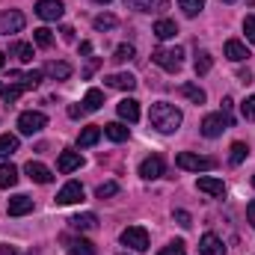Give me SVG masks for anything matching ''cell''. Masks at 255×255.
Returning a JSON list of instances; mask_svg holds the SVG:
<instances>
[{"label": "cell", "mask_w": 255, "mask_h": 255, "mask_svg": "<svg viewBox=\"0 0 255 255\" xmlns=\"http://www.w3.org/2000/svg\"><path fill=\"white\" fill-rule=\"evenodd\" d=\"M148 122H151V125L157 128L160 133H172V130H178V128H181V122H184V116H181V110H178L175 104L157 101V104H151Z\"/></svg>", "instance_id": "obj_1"}, {"label": "cell", "mask_w": 255, "mask_h": 255, "mask_svg": "<svg viewBox=\"0 0 255 255\" xmlns=\"http://www.w3.org/2000/svg\"><path fill=\"white\" fill-rule=\"evenodd\" d=\"M226 128H232V116L229 113H208L205 119H202V125H199V130H202V136H208V139H217Z\"/></svg>", "instance_id": "obj_2"}, {"label": "cell", "mask_w": 255, "mask_h": 255, "mask_svg": "<svg viewBox=\"0 0 255 255\" xmlns=\"http://www.w3.org/2000/svg\"><path fill=\"white\" fill-rule=\"evenodd\" d=\"M151 60H154V65H160L163 71H178L181 63H184V51L181 48H157L151 54Z\"/></svg>", "instance_id": "obj_3"}, {"label": "cell", "mask_w": 255, "mask_h": 255, "mask_svg": "<svg viewBox=\"0 0 255 255\" xmlns=\"http://www.w3.org/2000/svg\"><path fill=\"white\" fill-rule=\"evenodd\" d=\"M175 163H178L181 169H187V172H208V169L217 166L214 157H202V154H193V151H181V154L175 157Z\"/></svg>", "instance_id": "obj_4"}, {"label": "cell", "mask_w": 255, "mask_h": 255, "mask_svg": "<svg viewBox=\"0 0 255 255\" xmlns=\"http://www.w3.org/2000/svg\"><path fill=\"white\" fill-rule=\"evenodd\" d=\"M122 244L128 250H133V253H145L148 250V232L142 226H128L122 232Z\"/></svg>", "instance_id": "obj_5"}, {"label": "cell", "mask_w": 255, "mask_h": 255, "mask_svg": "<svg viewBox=\"0 0 255 255\" xmlns=\"http://www.w3.org/2000/svg\"><path fill=\"white\" fill-rule=\"evenodd\" d=\"M45 125H48V116H45V113H39V110H27V113H21V116H18V130H21V133H27V136L39 133Z\"/></svg>", "instance_id": "obj_6"}, {"label": "cell", "mask_w": 255, "mask_h": 255, "mask_svg": "<svg viewBox=\"0 0 255 255\" xmlns=\"http://www.w3.org/2000/svg\"><path fill=\"white\" fill-rule=\"evenodd\" d=\"M24 24H27V18H24L18 9H6V12L0 15V33H3V36L24 30Z\"/></svg>", "instance_id": "obj_7"}, {"label": "cell", "mask_w": 255, "mask_h": 255, "mask_svg": "<svg viewBox=\"0 0 255 255\" xmlns=\"http://www.w3.org/2000/svg\"><path fill=\"white\" fill-rule=\"evenodd\" d=\"M65 12L63 0H39L36 3V15L42 18V21H60Z\"/></svg>", "instance_id": "obj_8"}, {"label": "cell", "mask_w": 255, "mask_h": 255, "mask_svg": "<svg viewBox=\"0 0 255 255\" xmlns=\"http://www.w3.org/2000/svg\"><path fill=\"white\" fill-rule=\"evenodd\" d=\"M160 175H163V157H160V154H151V157H145V160L139 163V178L154 181V178H160Z\"/></svg>", "instance_id": "obj_9"}, {"label": "cell", "mask_w": 255, "mask_h": 255, "mask_svg": "<svg viewBox=\"0 0 255 255\" xmlns=\"http://www.w3.org/2000/svg\"><path fill=\"white\" fill-rule=\"evenodd\" d=\"M128 9H136V12H151V15H163L169 9V0H125Z\"/></svg>", "instance_id": "obj_10"}, {"label": "cell", "mask_w": 255, "mask_h": 255, "mask_svg": "<svg viewBox=\"0 0 255 255\" xmlns=\"http://www.w3.org/2000/svg\"><path fill=\"white\" fill-rule=\"evenodd\" d=\"M24 172H27L30 181H36V184H51V181H54V172H51L45 163H39V160H30V163L24 166Z\"/></svg>", "instance_id": "obj_11"}, {"label": "cell", "mask_w": 255, "mask_h": 255, "mask_svg": "<svg viewBox=\"0 0 255 255\" xmlns=\"http://www.w3.org/2000/svg\"><path fill=\"white\" fill-rule=\"evenodd\" d=\"M6 211H9V217H24V214H30V211H33V199H30V196H24V193H18V196H12V199H9Z\"/></svg>", "instance_id": "obj_12"}, {"label": "cell", "mask_w": 255, "mask_h": 255, "mask_svg": "<svg viewBox=\"0 0 255 255\" xmlns=\"http://www.w3.org/2000/svg\"><path fill=\"white\" fill-rule=\"evenodd\" d=\"M80 199H83V187L77 181H68L63 190L57 193V205H77Z\"/></svg>", "instance_id": "obj_13"}, {"label": "cell", "mask_w": 255, "mask_h": 255, "mask_svg": "<svg viewBox=\"0 0 255 255\" xmlns=\"http://www.w3.org/2000/svg\"><path fill=\"white\" fill-rule=\"evenodd\" d=\"M83 166V157H80V151H63L60 154V160H57V169L63 172V175H68V172H74V169H80Z\"/></svg>", "instance_id": "obj_14"}, {"label": "cell", "mask_w": 255, "mask_h": 255, "mask_svg": "<svg viewBox=\"0 0 255 255\" xmlns=\"http://www.w3.org/2000/svg\"><path fill=\"white\" fill-rule=\"evenodd\" d=\"M199 253L202 255H226V247H223V241H220L214 232H208V235H202V241H199Z\"/></svg>", "instance_id": "obj_15"}, {"label": "cell", "mask_w": 255, "mask_h": 255, "mask_svg": "<svg viewBox=\"0 0 255 255\" xmlns=\"http://www.w3.org/2000/svg\"><path fill=\"white\" fill-rule=\"evenodd\" d=\"M104 83H107L110 89H125V92H130V89L136 86V77L128 74V71H119V74H107Z\"/></svg>", "instance_id": "obj_16"}, {"label": "cell", "mask_w": 255, "mask_h": 255, "mask_svg": "<svg viewBox=\"0 0 255 255\" xmlns=\"http://www.w3.org/2000/svg\"><path fill=\"white\" fill-rule=\"evenodd\" d=\"M9 77H12V80H18V86H21V89H36V86L42 83L45 71H36V68H33V71H27V74H21V71H12Z\"/></svg>", "instance_id": "obj_17"}, {"label": "cell", "mask_w": 255, "mask_h": 255, "mask_svg": "<svg viewBox=\"0 0 255 255\" xmlns=\"http://www.w3.org/2000/svg\"><path fill=\"white\" fill-rule=\"evenodd\" d=\"M196 187L202 193H208V196H223V193H226V184H223L220 178H214V175H202V178L196 181Z\"/></svg>", "instance_id": "obj_18"}, {"label": "cell", "mask_w": 255, "mask_h": 255, "mask_svg": "<svg viewBox=\"0 0 255 255\" xmlns=\"http://www.w3.org/2000/svg\"><path fill=\"white\" fill-rule=\"evenodd\" d=\"M42 71H45L51 80H68V77H71V65L63 63V60H60V63H57V60H51V63L45 65Z\"/></svg>", "instance_id": "obj_19"}, {"label": "cell", "mask_w": 255, "mask_h": 255, "mask_svg": "<svg viewBox=\"0 0 255 255\" xmlns=\"http://www.w3.org/2000/svg\"><path fill=\"white\" fill-rule=\"evenodd\" d=\"M116 110H119V116H122L125 122H130V125L139 119V101H133V98H122Z\"/></svg>", "instance_id": "obj_20"}, {"label": "cell", "mask_w": 255, "mask_h": 255, "mask_svg": "<svg viewBox=\"0 0 255 255\" xmlns=\"http://www.w3.org/2000/svg\"><path fill=\"white\" fill-rule=\"evenodd\" d=\"M226 57H229L232 63H244V60L250 57V51H247V45H244V42L229 39V42H226Z\"/></svg>", "instance_id": "obj_21"}, {"label": "cell", "mask_w": 255, "mask_h": 255, "mask_svg": "<svg viewBox=\"0 0 255 255\" xmlns=\"http://www.w3.org/2000/svg\"><path fill=\"white\" fill-rule=\"evenodd\" d=\"M68 223H71L74 232H92V229H98V217H95V214H77V217H71Z\"/></svg>", "instance_id": "obj_22"}, {"label": "cell", "mask_w": 255, "mask_h": 255, "mask_svg": "<svg viewBox=\"0 0 255 255\" xmlns=\"http://www.w3.org/2000/svg\"><path fill=\"white\" fill-rule=\"evenodd\" d=\"M98 139H101V128H98V125H89V128H83V130H80L77 145H80V148H89V145H95Z\"/></svg>", "instance_id": "obj_23"}, {"label": "cell", "mask_w": 255, "mask_h": 255, "mask_svg": "<svg viewBox=\"0 0 255 255\" xmlns=\"http://www.w3.org/2000/svg\"><path fill=\"white\" fill-rule=\"evenodd\" d=\"M18 184V169L12 166V163H3L0 166V190H9V187H15Z\"/></svg>", "instance_id": "obj_24"}, {"label": "cell", "mask_w": 255, "mask_h": 255, "mask_svg": "<svg viewBox=\"0 0 255 255\" xmlns=\"http://www.w3.org/2000/svg\"><path fill=\"white\" fill-rule=\"evenodd\" d=\"M175 33H178V24L169 21V18H160V21L154 24V36H157V39H172Z\"/></svg>", "instance_id": "obj_25"}, {"label": "cell", "mask_w": 255, "mask_h": 255, "mask_svg": "<svg viewBox=\"0 0 255 255\" xmlns=\"http://www.w3.org/2000/svg\"><path fill=\"white\" fill-rule=\"evenodd\" d=\"M101 104H104V92L101 89H89L86 98H83V110L86 113H95V110H101Z\"/></svg>", "instance_id": "obj_26"}, {"label": "cell", "mask_w": 255, "mask_h": 255, "mask_svg": "<svg viewBox=\"0 0 255 255\" xmlns=\"http://www.w3.org/2000/svg\"><path fill=\"white\" fill-rule=\"evenodd\" d=\"M178 92H181L184 98H190L193 104H205V89H202V86H196V83H181V86H178Z\"/></svg>", "instance_id": "obj_27"}, {"label": "cell", "mask_w": 255, "mask_h": 255, "mask_svg": "<svg viewBox=\"0 0 255 255\" xmlns=\"http://www.w3.org/2000/svg\"><path fill=\"white\" fill-rule=\"evenodd\" d=\"M9 54H15L21 63H30L33 60V45L30 42H12L9 45Z\"/></svg>", "instance_id": "obj_28"}, {"label": "cell", "mask_w": 255, "mask_h": 255, "mask_svg": "<svg viewBox=\"0 0 255 255\" xmlns=\"http://www.w3.org/2000/svg\"><path fill=\"white\" fill-rule=\"evenodd\" d=\"M104 136H110L113 142H125L128 139V128L122 122H110V125H104Z\"/></svg>", "instance_id": "obj_29"}, {"label": "cell", "mask_w": 255, "mask_h": 255, "mask_svg": "<svg viewBox=\"0 0 255 255\" xmlns=\"http://www.w3.org/2000/svg\"><path fill=\"white\" fill-rule=\"evenodd\" d=\"M18 151V136L15 133H0V157H9Z\"/></svg>", "instance_id": "obj_30"}, {"label": "cell", "mask_w": 255, "mask_h": 255, "mask_svg": "<svg viewBox=\"0 0 255 255\" xmlns=\"http://www.w3.org/2000/svg\"><path fill=\"white\" fill-rule=\"evenodd\" d=\"M24 89L18 86V83H0V98L6 101V104H12V101H18V95H21Z\"/></svg>", "instance_id": "obj_31"}, {"label": "cell", "mask_w": 255, "mask_h": 255, "mask_svg": "<svg viewBox=\"0 0 255 255\" xmlns=\"http://www.w3.org/2000/svg\"><path fill=\"white\" fill-rule=\"evenodd\" d=\"M211 65H214V57H211L208 51H199V54H196V63H193L196 74H208V71H211Z\"/></svg>", "instance_id": "obj_32"}, {"label": "cell", "mask_w": 255, "mask_h": 255, "mask_svg": "<svg viewBox=\"0 0 255 255\" xmlns=\"http://www.w3.org/2000/svg\"><path fill=\"white\" fill-rule=\"evenodd\" d=\"M33 42H36L39 48H51V45H54V33H51L48 27H39V30H33Z\"/></svg>", "instance_id": "obj_33"}, {"label": "cell", "mask_w": 255, "mask_h": 255, "mask_svg": "<svg viewBox=\"0 0 255 255\" xmlns=\"http://www.w3.org/2000/svg\"><path fill=\"white\" fill-rule=\"evenodd\" d=\"M178 6L184 9V15H187V18H196V15L205 9V0H178Z\"/></svg>", "instance_id": "obj_34"}, {"label": "cell", "mask_w": 255, "mask_h": 255, "mask_svg": "<svg viewBox=\"0 0 255 255\" xmlns=\"http://www.w3.org/2000/svg\"><path fill=\"white\" fill-rule=\"evenodd\" d=\"M71 255H95V247L89 241L77 238V241H71Z\"/></svg>", "instance_id": "obj_35"}, {"label": "cell", "mask_w": 255, "mask_h": 255, "mask_svg": "<svg viewBox=\"0 0 255 255\" xmlns=\"http://www.w3.org/2000/svg\"><path fill=\"white\" fill-rule=\"evenodd\" d=\"M92 24H95V30H101V33H104V30H113L119 21H116V15H98Z\"/></svg>", "instance_id": "obj_36"}, {"label": "cell", "mask_w": 255, "mask_h": 255, "mask_svg": "<svg viewBox=\"0 0 255 255\" xmlns=\"http://www.w3.org/2000/svg\"><path fill=\"white\" fill-rule=\"evenodd\" d=\"M250 154V148H247V142H232V163L238 166V163H244V157Z\"/></svg>", "instance_id": "obj_37"}, {"label": "cell", "mask_w": 255, "mask_h": 255, "mask_svg": "<svg viewBox=\"0 0 255 255\" xmlns=\"http://www.w3.org/2000/svg\"><path fill=\"white\" fill-rule=\"evenodd\" d=\"M133 54H136L133 45H119V48L113 51V60H116V63H128V60H133Z\"/></svg>", "instance_id": "obj_38"}, {"label": "cell", "mask_w": 255, "mask_h": 255, "mask_svg": "<svg viewBox=\"0 0 255 255\" xmlns=\"http://www.w3.org/2000/svg\"><path fill=\"white\" fill-rule=\"evenodd\" d=\"M116 193H119V184H116V181H107V184H101V187L95 190V196H98V199H110V196H116Z\"/></svg>", "instance_id": "obj_39"}, {"label": "cell", "mask_w": 255, "mask_h": 255, "mask_svg": "<svg viewBox=\"0 0 255 255\" xmlns=\"http://www.w3.org/2000/svg\"><path fill=\"white\" fill-rule=\"evenodd\" d=\"M241 113H244V119H247V122H253V119H255V95H250V98L241 104Z\"/></svg>", "instance_id": "obj_40"}, {"label": "cell", "mask_w": 255, "mask_h": 255, "mask_svg": "<svg viewBox=\"0 0 255 255\" xmlns=\"http://www.w3.org/2000/svg\"><path fill=\"white\" fill-rule=\"evenodd\" d=\"M160 255H187V253H184V241H172L169 247H163V250H160Z\"/></svg>", "instance_id": "obj_41"}, {"label": "cell", "mask_w": 255, "mask_h": 255, "mask_svg": "<svg viewBox=\"0 0 255 255\" xmlns=\"http://www.w3.org/2000/svg\"><path fill=\"white\" fill-rule=\"evenodd\" d=\"M244 33H247L250 45H255V15H247L244 18Z\"/></svg>", "instance_id": "obj_42"}, {"label": "cell", "mask_w": 255, "mask_h": 255, "mask_svg": "<svg viewBox=\"0 0 255 255\" xmlns=\"http://www.w3.org/2000/svg\"><path fill=\"white\" fill-rule=\"evenodd\" d=\"M172 217H175V223H178L181 229H190V226H193L190 214H187V211H181V208H178V211H172Z\"/></svg>", "instance_id": "obj_43"}, {"label": "cell", "mask_w": 255, "mask_h": 255, "mask_svg": "<svg viewBox=\"0 0 255 255\" xmlns=\"http://www.w3.org/2000/svg\"><path fill=\"white\" fill-rule=\"evenodd\" d=\"M98 65H101V60H98V57H92V60H89V65H86V71H83V77H89V74H92Z\"/></svg>", "instance_id": "obj_44"}, {"label": "cell", "mask_w": 255, "mask_h": 255, "mask_svg": "<svg viewBox=\"0 0 255 255\" xmlns=\"http://www.w3.org/2000/svg\"><path fill=\"white\" fill-rule=\"evenodd\" d=\"M238 80H241V83H253V71H250V68L238 71Z\"/></svg>", "instance_id": "obj_45"}, {"label": "cell", "mask_w": 255, "mask_h": 255, "mask_svg": "<svg viewBox=\"0 0 255 255\" xmlns=\"http://www.w3.org/2000/svg\"><path fill=\"white\" fill-rule=\"evenodd\" d=\"M83 113H86V110H83V107H77V104H71V107H68V116H71V119H80Z\"/></svg>", "instance_id": "obj_46"}, {"label": "cell", "mask_w": 255, "mask_h": 255, "mask_svg": "<svg viewBox=\"0 0 255 255\" xmlns=\"http://www.w3.org/2000/svg\"><path fill=\"white\" fill-rule=\"evenodd\" d=\"M60 33H63V39H65V42H74V27H63Z\"/></svg>", "instance_id": "obj_47"}, {"label": "cell", "mask_w": 255, "mask_h": 255, "mask_svg": "<svg viewBox=\"0 0 255 255\" xmlns=\"http://www.w3.org/2000/svg\"><path fill=\"white\" fill-rule=\"evenodd\" d=\"M247 217H250V223H253V229H255V199L247 205Z\"/></svg>", "instance_id": "obj_48"}, {"label": "cell", "mask_w": 255, "mask_h": 255, "mask_svg": "<svg viewBox=\"0 0 255 255\" xmlns=\"http://www.w3.org/2000/svg\"><path fill=\"white\" fill-rule=\"evenodd\" d=\"M0 255H18V253H15V247H9V244H0Z\"/></svg>", "instance_id": "obj_49"}, {"label": "cell", "mask_w": 255, "mask_h": 255, "mask_svg": "<svg viewBox=\"0 0 255 255\" xmlns=\"http://www.w3.org/2000/svg\"><path fill=\"white\" fill-rule=\"evenodd\" d=\"M80 54H92V45L89 42H80Z\"/></svg>", "instance_id": "obj_50"}, {"label": "cell", "mask_w": 255, "mask_h": 255, "mask_svg": "<svg viewBox=\"0 0 255 255\" xmlns=\"http://www.w3.org/2000/svg\"><path fill=\"white\" fill-rule=\"evenodd\" d=\"M3 65H6V54L0 51V71H3Z\"/></svg>", "instance_id": "obj_51"}, {"label": "cell", "mask_w": 255, "mask_h": 255, "mask_svg": "<svg viewBox=\"0 0 255 255\" xmlns=\"http://www.w3.org/2000/svg\"><path fill=\"white\" fill-rule=\"evenodd\" d=\"M95 3H113V0H95Z\"/></svg>", "instance_id": "obj_52"}, {"label": "cell", "mask_w": 255, "mask_h": 255, "mask_svg": "<svg viewBox=\"0 0 255 255\" xmlns=\"http://www.w3.org/2000/svg\"><path fill=\"white\" fill-rule=\"evenodd\" d=\"M253 187H255V175H253Z\"/></svg>", "instance_id": "obj_53"}, {"label": "cell", "mask_w": 255, "mask_h": 255, "mask_svg": "<svg viewBox=\"0 0 255 255\" xmlns=\"http://www.w3.org/2000/svg\"><path fill=\"white\" fill-rule=\"evenodd\" d=\"M247 3H255V0H247Z\"/></svg>", "instance_id": "obj_54"}, {"label": "cell", "mask_w": 255, "mask_h": 255, "mask_svg": "<svg viewBox=\"0 0 255 255\" xmlns=\"http://www.w3.org/2000/svg\"><path fill=\"white\" fill-rule=\"evenodd\" d=\"M119 255H128V253H119Z\"/></svg>", "instance_id": "obj_55"}, {"label": "cell", "mask_w": 255, "mask_h": 255, "mask_svg": "<svg viewBox=\"0 0 255 255\" xmlns=\"http://www.w3.org/2000/svg\"><path fill=\"white\" fill-rule=\"evenodd\" d=\"M226 3H232V0H226Z\"/></svg>", "instance_id": "obj_56"}]
</instances>
